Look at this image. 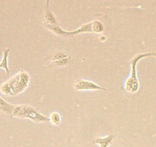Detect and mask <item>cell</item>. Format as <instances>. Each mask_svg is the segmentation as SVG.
Here are the masks:
<instances>
[{
    "mask_svg": "<svg viewBox=\"0 0 156 147\" xmlns=\"http://www.w3.org/2000/svg\"><path fill=\"white\" fill-rule=\"evenodd\" d=\"M147 57H151V53H143L136 55L130 61V66H131V71H130V76L125 83V90L129 93H136L139 89V81L137 78V66L138 62L141 59Z\"/></svg>",
    "mask_w": 156,
    "mask_h": 147,
    "instance_id": "cell-3",
    "label": "cell"
},
{
    "mask_svg": "<svg viewBox=\"0 0 156 147\" xmlns=\"http://www.w3.org/2000/svg\"><path fill=\"white\" fill-rule=\"evenodd\" d=\"M44 26L50 30L51 31L54 32L55 34H58L59 36H62L64 38H70V37H73L76 34H81V33H87V32H93L92 31V22H89L87 24H85L83 26L80 27L79 29L74 30L72 31H66L63 30L59 25H51L44 22Z\"/></svg>",
    "mask_w": 156,
    "mask_h": 147,
    "instance_id": "cell-4",
    "label": "cell"
},
{
    "mask_svg": "<svg viewBox=\"0 0 156 147\" xmlns=\"http://www.w3.org/2000/svg\"><path fill=\"white\" fill-rule=\"evenodd\" d=\"M49 2H50V0H46V9H49Z\"/></svg>",
    "mask_w": 156,
    "mask_h": 147,
    "instance_id": "cell-15",
    "label": "cell"
},
{
    "mask_svg": "<svg viewBox=\"0 0 156 147\" xmlns=\"http://www.w3.org/2000/svg\"><path fill=\"white\" fill-rule=\"evenodd\" d=\"M72 61V57L67 56L66 58H62V59L58 60V61H52L51 64H50V67H64V66L67 65L70 61Z\"/></svg>",
    "mask_w": 156,
    "mask_h": 147,
    "instance_id": "cell-10",
    "label": "cell"
},
{
    "mask_svg": "<svg viewBox=\"0 0 156 147\" xmlns=\"http://www.w3.org/2000/svg\"><path fill=\"white\" fill-rule=\"evenodd\" d=\"M106 37H105V36L104 35H101V36H100V41H106Z\"/></svg>",
    "mask_w": 156,
    "mask_h": 147,
    "instance_id": "cell-14",
    "label": "cell"
},
{
    "mask_svg": "<svg viewBox=\"0 0 156 147\" xmlns=\"http://www.w3.org/2000/svg\"><path fill=\"white\" fill-rule=\"evenodd\" d=\"M115 135L111 134L107 136L106 137H95L93 140V143L99 144L100 147H108L109 145L112 143V141L115 139Z\"/></svg>",
    "mask_w": 156,
    "mask_h": 147,
    "instance_id": "cell-6",
    "label": "cell"
},
{
    "mask_svg": "<svg viewBox=\"0 0 156 147\" xmlns=\"http://www.w3.org/2000/svg\"><path fill=\"white\" fill-rule=\"evenodd\" d=\"M92 31L94 33H101L104 31V26L101 22L98 20H95L92 22Z\"/></svg>",
    "mask_w": 156,
    "mask_h": 147,
    "instance_id": "cell-11",
    "label": "cell"
},
{
    "mask_svg": "<svg viewBox=\"0 0 156 147\" xmlns=\"http://www.w3.org/2000/svg\"><path fill=\"white\" fill-rule=\"evenodd\" d=\"M12 116L20 119H29L36 123L50 122L49 117L41 114L38 109L28 104L15 106Z\"/></svg>",
    "mask_w": 156,
    "mask_h": 147,
    "instance_id": "cell-2",
    "label": "cell"
},
{
    "mask_svg": "<svg viewBox=\"0 0 156 147\" xmlns=\"http://www.w3.org/2000/svg\"><path fill=\"white\" fill-rule=\"evenodd\" d=\"M44 20H45V23L51 24V25H58V22L57 19L55 18V15L52 13V12L50 9H45L44 12Z\"/></svg>",
    "mask_w": 156,
    "mask_h": 147,
    "instance_id": "cell-9",
    "label": "cell"
},
{
    "mask_svg": "<svg viewBox=\"0 0 156 147\" xmlns=\"http://www.w3.org/2000/svg\"><path fill=\"white\" fill-rule=\"evenodd\" d=\"M151 57H156V52H151Z\"/></svg>",
    "mask_w": 156,
    "mask_h": 147,
    "instance_id": "cell-16",
    "label": "cell"
},
{
    "mask_svg": "<svg viewBox=\"0 0 156 147\" xmlns=\"http://www.w3.org/2000/svg\"><path fill=\"white\" fill-rule=\"evenodd\" d=\"M66 57H67V55H66L64 53H63V52H58V53H56L55 55H52L51 57L47 58L46 59L51 60V61H58V60H60V59H62V58H66Z\"/></svg>",
    "mask_w": 156,
    "mask_h": 147,
    "instance_id": "cell-13",
    "label": "cell"
},
{
    "mask_svg": "<svg viewBox=\"0 0 156 147\" xmlns=\"http://www.w3.org/2000/svg\"><path fill=\"white\" fill-rule=\"evenodd\" d=\"M30 82V76L25 70L13 76L0 86V91L4 95L16 96L26 90Z\"/></svg>",
    "mask_w": 156,
    "mask_h": 147,
    "instance_id": "cell-1",
    "label": "cell"
},
{
    "mask_svg": "<svg viewBox=\"0 0 156 147\" xmlns=\"http://www.w3.org/2000/svg\"><path fill=\"white\" fill-rule=\"evenodd\" d=\"M73 88L76 91H106V89L104 88L99 86L97 84L94 83L92 81H89L83 79H78L73 84Z\"/></svg>",
    "mask_w": 156,
    "mask_h": 147,
    "instance_id": "cell-5",
    "label": "cell"
},
{
    "mask_svg": "<svg viewBox=\"0 0 156 147\" xmlns=\"http://www.w3.org/2000/svg\"><path fill=\"white\" fill-rule=\"evenodd\" d=\"M49 120H50V122L52 124H54V125H58L61 123V116L57 112H54V113H52L51 114Z\"/></svg>",
    "mask_w": 156,
    "mask_h": 147,
    "instance_id": "cell-12",
    "label": "cell"
},
{
    "mask_svg": "<svg viewBox=\"0 0 156 147\" xmlns=\"http://www.w3.org/2000/svg\"><path fill=\"white\" fill-rule=\"evenodd\" d=\"M10 48H5L3 51V58H2V61L0 63V68L5 69L6 71L7 75L9 74V69L8 67V58L9 55Z\"/></svg>",
    "mask_w": 156,
    "mask_h": 147,
    "instance_id": "cell-8",
    "label": "cell"
},
{
    "mask_svg": "<svg viewBox=\"0 0 156 147\" xmlns=\"http://www.w3.org/2000/svg\"><path fill=\"white\" fill-rule=\"evenodd\" d=\"M14 108L15 105L7 103L6 101H5L3 99L1 98V97H0V111L3 112L5 114L12 115Z\"/></svg>",
    "mask_w": 156,
    "mask_h": 147,
    "instance_id": "cell-7",
    "label": "cell"
}]
</instances>
